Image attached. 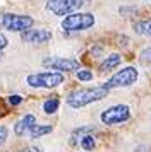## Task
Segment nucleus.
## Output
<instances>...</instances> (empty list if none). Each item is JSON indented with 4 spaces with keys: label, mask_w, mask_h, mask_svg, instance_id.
I'll list each match as a JSON object with an SVG mask.
<instances>
[{
    "label": "nucleus",
    "mask_w": 151,
    "mask_h": 152,
    "mask_svg": "<svg viewBox=\"0 0 151 152\" xmlns=\"http://www.w3.org/2000/svg\"><path fill=\"white\" fill-rule=\"evenodd\" d=\"M108 91L105 86L101 87H88V89H79V91H74L67 96V104L74 110H79L82 106H88L91 103H96L103 97L108 96Z\"/></svg>",
    "instance_id": "obj_1"
},
{
    "label": "nucleus",
    "mask_w": 151,
    "mask_h": 152,
    "mask_svg": "<svg viewBox=\"0 0 151 152\" xmlns=\"http://www.w3.org/2000/svg\"><path fill=\"white\" fill-rule=\"evenodd\" d=\"M95 26V15L89 12H76L65 15L62 21V28L65 31H86Z\"/></svg>",
    "instance_id": "obj_2"
},
{
    "label": "nucleus",
    "mask_w": 151,
    "mask_h": 152,
    "mask_svg": "<svg viewBox=\"0 0 151 152\" xmlns=\"http://www.w3.org/2000/svg\"><path fill=\"white\" fill-rule=\"evenodd\" d=\"M27 84L31 87H45V89H52V87H57L64 82V75L60 72H40V74H31L27 75Z\"/></svg>",
    "instance_id": "obj_3"
},
{
    "label": "nucleus",
    "mask_w": 151,
    "mask_h": 152,
    "mask_svg": "<svg viewBox=\"0 0 151 152\" xmlns=\"http://www.w3.org/2000/svg\"><path fill=\"white\" fill-rule=\"evenodd\" d=\"M33 17L22 14H0V29L7 31H26L33 26Z\"/></svg>",
    "instance_id": "obj_4"
},
{
    "label": "nucleus",
    "mask_w": 151,
    "mask_h": 152,
    "mask_svg": "<svg viewBox=\"0 0 151 152\" xmlns=\"http://www.w3.org/2000/svg\"><path fill=\"white\" fill-rule=\"evenodd\" d=\"M137 80V69L134 67H125V69L118 70L117 74L108 79V82L105 84L107 89H115V87H127Z\"/></svg>",
    "instance_id": "obj_5"
},
{
    "label": "nucleus",
    "mask_w": 151,
    "mask_h": 152,
    "mask_svg": "<svg viewBox=\"0 0 151 152\" xmlns=\"http://www.w3.org/2000/svg\"><path fill=\"white\" fill-rule=\"evenodd\" d=\"M88 0H47V9L55 15H69L81 9Z\"/></svg>",
    "instance_id": "obj_6"
},
{
    "label": "nucleus",
    "mask_w": 151,
    "mask_h": 152,
    "mask_svg": "<svg viewBox=\"0 0 151 152\" xmlns=\"http://www.w3.org/2000/svg\"><path fill=\"white\" fill-rule=\"evenodd\" d=\"M101 121L105 125H120L130 118V110L125 104H115L101 113Z\"/></svg>",
    "instance_id": "obj_7"
},
{
    "label": "nucleus",
    "mask_w": 151,
    "mask_h": 152,
    "mask_svg": "<svg viewBox=\"0 0 151 152\" xmlns=\"http://www.w3.org/2000/svg\"><path fill=\"white\" fill-rule=\"evenodd\" d=\"M43 65H47L50 69H55L57 72H74L79 70V62L70 60V58H45Z\"/></svg>",
    "instance_id": "obj_8"
},
{
    "label": "nucleus",
    "mask_w": 151,
    "mask_h": 152,
    "mask_svg": "<svg viewBox=\"0 0 151 152\" xmlns=\"http://www.w3.org/2000/svg\"><path fill=\"white\" fill-rule=\"evenodd\" d=\"M21 39L26 43H34V45H41L52 39V33L47 29H26L21 33Z\"/></svg>",
    "instance_id": "obj_9"
},
{
    "label": "nucleus",
    "mask_w": 151,
    "mask_h": 152,
    "mask_svg": "<svg viewBox=\"0 0 151 152\" xmlns=\"http://www.w3.org/2000/svg\"><path fill=\"white\" fill-rule=\"evenodd\" d=\"M34 115H26L24 118H21L19 121L16 123V126H14V132H16V135L17 137H24V135H27V132H29V128L33 126L34 123Z\"/></svg>",
    "instance_id": "obj_10"
},
{
    "label": "nucleus",
    "mask_w": 151,
    "mask_h": 152,
    "mask_svg": "<svg viewBox=\"0 0 151 152\" xmlns=\"http://www.w3.org/2000/svg\"><path fill=\"white\" fill-rule=\"evenodd\" d=\"M120 60H122V56L118 55V53H112V55L107 56V60L100 65V70H101V72H108V70L115 69L117 65L120 63Z\"/></svg>",
    "instance_id": "obj_11"
},
{
    "label": "nucleus",
    "mask_w": 151,
    "mask_h": 152,
    "mask_svg": "<svg viewBox=\"0 0 151 152\" xmlns=\"http://www.w3.org/2000/svg\"><path fill=\"white\" fill-rule=\"evenodd\" d=\"M52 132V126L50 125H36L33 123V126L29 128V132H27V135L31 138H38V137H43V135H47V133H50Z\"/></svg>",
    "instance_id": "obj_12"
},
{
    "label": "nucleus",
    "mask_w": 151,
    "mask_h": 152,
    "mask_svg": "<svg viewBox=\"0 0 151 152\" xmlns=\"http://www.w3.org/2000/svg\"><path fill=\"white\" fill-rule=\"evenodd\" d=\"M134 31L141 36H151V19L136 22V24H134Z\"/></svg>",
    "instance_id": "obj_13"
},
{
    "label": "nucleus",
    "mask_w": 151,
    "mask_h": 152,
    "mask_svg": "<svg viewBox=\"0 0 151 152\" xmlns=\"http://www.w3.org/2000/svg\"><path fill=\"white\" fill-rule=\"evenodd\" d=\"M58 104H60V101H58L57 97H52V99H48V101L43 103V111H45L47 115H53L55 111L58 110Z\"/></svg>",
    "instance_id": "obj_14"
},
{
    "label": "nucleus",
    "mask_w": 151,
    "mask_h": 152,
    "mask_svg": "<svg viewBox=\"0 0 151 152\" xmlns=\"http://www.w3.org/2000/svg\"><path fill=\"white\" fill-rule=\"evenodd\" d=\"M93 130H95V126H81V128H77V130L72 133L70 144L76 145V144H77V138H79V135H82V137H84V135H88L89 132H93Z\"/></svg>",
    "instance_id": "obj_15"
},
{
    "label": "nucleus",
    "mask_w": 151,
    "mask_h": 152,
    "mask_svg": "<svg viewBox=\"0 0 151 152\" xmlns=\"http://www.w3.org/2000/svg\"><path fill=\"white\" fill-rule=\"evenodd\" d=\"M81 145H82V149H84V151H93V149H95V145H96L93 135H89V133H88V135L81 137Z\"/></svg>",
    "instance_id": "obj_16"
},
{
    "label": "nucleus",
    "mask_w": 151,
    "mask_h": 152,
    "mask_svg": "<svg viewBox=\"0 0 151 152\" xmlns=\"http://www.w3.org/2000/svg\"><path fill=\"white\" fill-rule=\"evenodd\" d=\"M139 60L143 63H151V46H148V48H144L143 51H141Z\"/></svg>",
    "instance_id": "obj_17"
},
{
    "label": "nucleus",
    "mask_w": 151,
    "mask_h": 152,
    "mask_svg": "<svg viewBox=\"0 0 151 152\" xmlns=\"http://www.w3.org/2000/svg\"><path fill=\"white\" fill-rule=\"evenodd\" d=\"M77 79L82 80V82H86V80H91L93 79V74L89 70H77Z\"/></svg>",
    "instance_id": "obj_18"
},
{
    "label": "nucleus",
    "mask_w": 151,
    "mask_h": 152,
    "mask_svg": "<svg viewBox=\"0 0 151 152\" xmlns=\"http://www.w3.org/2000/svg\"><path fill=\"white\" fill-rule=\"evenodd\" d=\"M7 135H9V130L5 126H0V145H4L7 142Z\"/></svg>",
    "instance_id": "obj_19"
},
{
    "label": "nucleus",
    "mask_w": 151,
    "mask_h": 152,
    "mask_svg": "<svg viewBox=\"0 0 151 152\" xmlns=\"http://www.w3.org/2000/svg\"><path fill=\"white\" fill-rule=\"evenodd\" d=\"M9 103L14 104V106H17V104L22 103V97H21V96H10V97H9Z\"/></svg>",
    "instance_id": "obj_20"
},
{
    "label": "nucleus",
    "mask_w": 151,
    "mask_h": 152,
    "mask_svg": "<svg viewBox=\"0 0 151 152\" xmlns=\"http://www.w3.org/2000/svg\"><path fill=\"white\" fill-rule=\"evenodd\" d=\"M7 45H9V39H7L4 34H0V50H4Z\"/></svg>",
    "instance_id": "obj_21"
},
{
    "label": "nucleus",
    "mask_w": 151,
    "mask_h": 152,
    "mask_svg": "<svg viewBox=\"0 0 151 152\" xmlns=\"http://www.w3.org/2000/svg\"><path fill=\"white\" fill-rule=\"evenodd\" d=\"M24 152H41V151L38 149V147H29V149H26Z\"/></svg>",
    "instance_id": "obj_22"
}]
</instances>
